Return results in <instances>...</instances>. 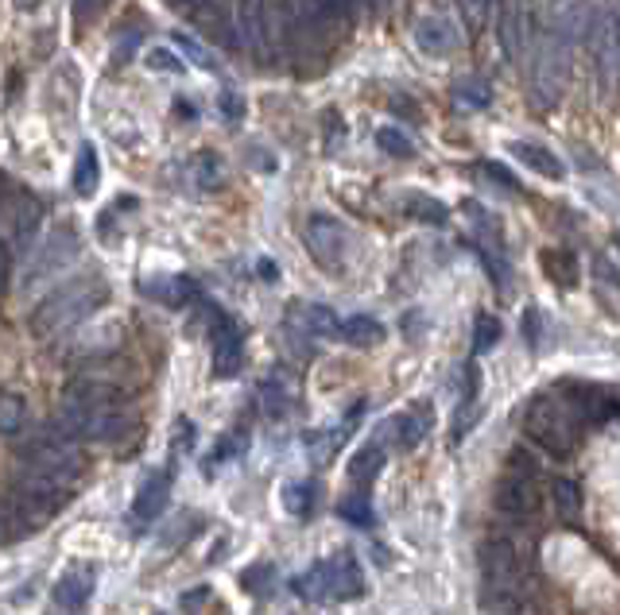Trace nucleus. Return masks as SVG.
I'll list each match as a JSON object with an SVG mask.
<instances>
[{
  "instance_id": "f257e3e1",
  "label": "nucleus",
  "mask_w": 620,
  "mask_h": 615,
  "mask_svg": "<svg viewBox=\"0 0 620 615\" xmlns=\"http://www.w3.org/2000/svg\"><path fill=\"white\" fill-rule=\"evenodd\" d=\"M132 422L136 414L125 391L97 371H86L66 387L55 414V427L74 442H117L132 430Z\"/></svg>"
},
{
  "instance_id": "f03ea898",
  "label": "nucleus",
  "mask_w": 620,
  "mask_h": 615,
  "mask_svg": "<svg viewBox=\"0 0 620 615\" xmlns=\"http://www.w3.org/2000/svg\"><path fill=\"white\" fill-rule=\"evenodd\" d=\"M105 306V283L97 276L71 279V283L55 287L40 306L32 310V333L35 337H58L71 333L74 325L86 322L94 310Z\"/></svg>"
},
{
  "instance_id": "7ed1b4c3",
  "label": "nucleus",
  "mask_w": 620,
  "mask_h": 615,
  "mask_svg": "<svg viewBox=\"0 0 620 615\" xmlns=\"http://www.w3.org/2000/svg\"><path fill=\"white\" fill-rule=\"evenodd\" d=\"M520 430H524L527 442L539 445V450L550 453V457H570L581 442L578 419H574L570 407H566L555 391H543L527 402L524 419H520Z\"/></svg>"
},
{
  "instance_id": "20e7f679",
  "label": "nucleus",
  "mask_w": 620,
  "mask_h": 615,
  "mask_svg": "<svg viewBox=\"0 0 620 615\" xmlns=\"http://www.w3.org/2000/svg\"><path fill=\"white\" fill-rule=\"evenodd\" d=\"M20 473L66 488L82 473V457L74 450V438H66L55 422L47 430H40V434H32L24 442V450H20Z\"/></svg>"
},
{
  "instance_id": "39448f33",
  "label": "nucleus",
  "mask_w": 620,
  "mask_h": 615,
  "mask_svg": "<svg viewBox=\"0 0 620 615\" xmlns=\"http://www.w3.org/2000/svg\"><path fill=\"white\" fill-rule=\"evenodd\" d=\"M291 589L302 600H357L365 596V573H361L357 558L342 550L334 558L319 561V565H310L302 576H295Z\"/></svg>"
},
{
  "instance_id": "423d86ee",
  "label": "nucleus",
  "mask_w": 620,
  "mask_h": 615,
  "mask_svg": "<svg viewBox=\"0 0 620 615\" xmlns=\"http://www.w3.org/2000/svg\"><path fill=\"white\" fill-rule=\"evenodd\" d=\"M566 86V43L555 32L543 28L532 51V71H527V89H532L535 105L550 109Z\"/></svg>"
},
{
  "instance_id": "0eeeda50",
  "label": "nucleus",
  "mask_w": 620,
  "mask_h": 615,
  "mask_svg": "<svg viewBox=\"0 0 620 615\" xmlns=\"http://www.w3.org/2000/svg\"><path fill=\"white\" fill-rule=\"evenodd\" d=\"M478 565H481V596H493V592H509L527 584V569L520 558L516 542L512 538H485L478 546Z\"/></svg>"
},
{
  "instance_id": "6e6552de",
  "label": "nucleus",
  "mask_w": 620,
  "mask_h": 615,
  "mask_svg": "<svg viewBox=\"0 0 620 615\" xmlns=\"http://www.w3.org/2000/svg\"><path fill=\"white\" fill-rule=\"evenodd\" d=\"M555 395L570 407V414L578 419V427H605L620 414V399L609 391V387L597 384H581V379H566V384H555Z\"/></svg>"
},
{
  "instance_id": "1a4fd4ad",
  "label": "nucleus",
  "mask_w": 620,
  "mask_h": 615,
  "mask_svg": "<svg viewBox=\"0 0 620 615\" xmlns=\"http://www.w3.org/2000/svg\"><path fill=\"white\" fill-rule=\"evenodd\" d=\"M74 256H78V237H74L71 225H63V229L51 233V237L32 252V260H28V268H24V291H35L40 283L55 279Z\"/></svg>"
},
{
  "instance_id": "9d476101",
  "label": "nucleus",
  "mask_w": 620,
  "mask_h": 615,
  "mask_svg": "<svg viewBox=\"0 0 620 615\" xmlns=\"http://www.w3.org/2000/svg\"><path fill=\"white\" fill-rule=\"evenodd\" d=\"M589 47H594V66L601 86L620 89V9L601 12L594 35H589Z\"/></svg>"
},
{
  "instance_id": "9b49d317",
  "label": "nucleus",
  "mask_w": 620,
  "mask_h": 615,
  "mask_svg": "<svg viewBox=\"0 0 620 615\" xmlns=\"http://www.w3.org/2000/svg\"><path fill=\"white\" fill-rule=\"evenodd\" d=\"M493 504H496V511L512 522L535 519V515H539V504H543L539 481H532V476H516V473L501 476V481H496V492H493Z\"/></svg>"
},
{
  "instance_id": "f8f14e48",
  "label": "nucleus",
  "mask_w": 620,
  "mask_h": 615,
  "mask_svg": "<svg viewBox=\"0 0 620 615\" xmlns=\"http://www.w3.org/2000/svg\"><path fill=\"white\" fill-rule=\"evenodd\" d=\"M302 240H307L310 256L322 263L327 271L342 268L345 260V245H350V237H345V225L334 222V217L327 214H314L307 222V233H302Z\"/></svg>"
},
{
  "instance_id": "ddd939ff",
  "label": "nucleus",
  "mask_w": 620,
  "mask_h": 615,
  "mask_svg": "<svg viewBox=\"0 0 620 615\" xmlns=\"http://www.w3.org/2000/svg\"><path fill=\"white\" fill-rule=\"evenodd\" d=\"M210 345H214V371L217 376H233L240 368V330L214 306V317H210Z\"/></svg>"
},
{
  "instance_id": "4468645a",
  "label": "nucleus",
  "mask_w": 620,
  "mask_h": 615,
  "mask_svg": "<svg viewBox=\"0 0 620 615\" xmlns=\"http://www.w3.org/2000/svg\"><path fill=\"white\" fill-rule=\"evenodd\" d=\"M89 596H94V569L74 565L55 581V607L63 615H82L89 604Z\"/></svg>"
},
{
  "instance_id": "2eb2a0df",
  "label": "nucleus",
  "mask_w": 620,
  "mask_h": 615,
  "mask_svg": "<svg viewBox=\"0 0 620 615\" xmlns=\"http://www.w3.org/2000/svg\"><path fill=\"white\" fill-rule=\"evenodd\" d=\"M168 499H171V473L168 468H151L132 499V515L140 522H156L168 511Z\"/></svg>"
},
{
  "instance_id": "dca6fc26",
  "label": "nucleus",
  "mask_w": 620,
  "mask_h": 615,
  "mask_svg": "<svg viewBox=\"0 0 620 615\" xmlns=\"http://www.w3.org/2000/svg\"><path fill=\"white\" fill-rule=\"evenodd\" d=\"M427 430H430V410L427 407H415V410H407V414H396V419L384 422V438L404 453L415 450V445L427 438Z\"/></svg>"
},
{
  "instance_id": "f3484780",
  "label": "nucleus",
  "mask_w": 620,
  "mask_h": 615,
  "mask_svg": "<svg viewBox=\"0 0 620 615\" xmlns=\"http://www.w3.org/2000/svg\"><path fill=\"white\" fill-rule=\"evenodd\" d=\"M415 43H419V51H427V55H450V51L458 47V32H453L450 20L423 17L419 24H415Z\"/></svg>"
},
{
  "instance_id": "a211bd4d",
  "label": "nucleus",
  "mask_w": 620,
  "mask_h": 615,
  "mask_svg": "<svg viewBox=\"0 0 620 615\" xmlns=\"http://www.w3.org/2000/svg\"><path fill=\"white\" fill-rule=\"evenodd\" d=\"M524 12L512 4V0H504L501 4V20H496V40H501V51L509 63H520V55H524Z\"/></svg>"
},
{
  "instance_id": "6ab92c4d",
  "label": "nucleus",
  "mask_w": 620,
  "mask_h": 615,
  "mask_svg": "<svg viewBox=\"0 0 620 615\" xmlns=\"http://www.w3.org/2000/svg\"><path fill=\"white\" fill-rule=\"evenodd\" d=\"M143 294L160 299L163 306H191L199 299V283L186 276H168V279H151V283H140Z\"/></svg>"
},
{
  "instance_id": "aec40b11",
  "label": "nucleus",
  "mask_w": 620,
  "mask_h": 615,
  "mask_svg": "<svg viewBox=\"0 0 620 615\" xmlns=\"http://www.w3.org/2000/svg\"><path fill=\"white\" fill-rule=\"evenodd\" d=\"M512 155H516L524 166H532L535 174H543V179H563V174H566L563 159H558L550 148H543V143L516 140V143H512Z\"/></svg>"
},
{
  "instance_id": "412c9836",
  "label": "nucleus",
  "mask_w": 620,
  "mask_h": 615,
  "mask_svg": "<svg viewBox=\"0 0 620 615\" xmlns=\"http://www.w3.org/2000/svg\"><path fill=\"white\" fill-rule=\"evenodd\" d=\"M291 317L299 322L302 333H310V337H338V314L327 306H319V302H302V306L291 310Z\"/></svg>"
},
{
  "instance_id": "4be33fe9",
  "label": "nucleus",
  "mask_w": 620,
  "mask_h": 615,
  "mask_svg": "<svg viewBox=\"0 0 620 615\" xmlns=\"http://www.w3.org/2000/svg\"><path fill=\"white\" fill-rule=\"evenodd\" d=\"M338 337H342L345 345H353V348H373V345H381V341H384V325L376 322V317L353 314V317H345V322L338 325Z\"/></svg>"
},
{
  "instance_id": "5701e85b",
  "label": "nucleus",
  "mask_w": 620,
  "mask_h": 615,
  "mask_svg": "<svg viewBox=\"0 0 620 615\" xmlns=\"http://www.w3.org/2000/svg\"><path fill=\"white\" fill-rule=\"evenodd\" d=\"M381 468H384V445L381 442H368V445H361V450L353 453L350 481L357 484V488H368V484L381 476Z\"/></svg>"
},
{
  "instance_id": "b1692460",
  "label": "nucleus",
  "mask_w": 620,
  "mask_h": 615,
  "mask_svg": "<svg viewBox=\"0 0 620 615\" xmlns=\"http://www.w3.org/2000/svg\"><path fill=\"white\" fill-rule=\"evenodd\" d=\"M97 182H101V159H97L94 143H82L78 159H74V190H78L82 197H89V194H97Z\"/></svg>"
},
{
  "instance_id": "393cba45",
  "label": "nucleus",
  "mask_w": 620,
  "mask_h": 615,
  "mask_svg": "<svg viewBox=\"0 0 620 615\" xmlns=\"http://www.w3.org/2000/svg\"><path fill=\"white\" fill-rule=\"evenodd\" d=\"M550 499H555L558 519L578 522V515H581V492H578V484L566 481V476H558V481L550 484Z\"/></svg>"
},
{
  "instance_id": "a878e982",
  "label": "nucleus",
  "mask_w": 620,
  "mask_h": 615,
  "mask_svg": "<svg viewBox=\"0 0 620 615\" xmlns=\"http://www.w3.org/2000/svg\"><path fill=\"white\" fill-rule=\"evenodd\" d=\"M314 504H319V488L310 481H295L284 488V507L295 515V519H307L310 511H314Z\"/></svg>"
},
{
  "instance_id": "bb28decb",
  "label": "nucleus",
  "mask_w": 620,
  "mask_h": 615,
  "mask_svg": "<svg viewBox=\"0 0 620 615\" xmlns=\"http://www.w3.org/2000/svg\"><path fill=\"white\" fill-rule=\"evenodd\" d=\"M260 399H264V410H268L271 419H284L287 410H291L295 395H291V387L284 384V376H271L260 384Z\"/></svg>"
},
{
  "instance_id": "cd10ccee",
  "label": "nucleus",
  "mask_w": 620,
  "mask_h": 615,
  "mask_svg": "<svg viewBox=\"0 0 620 615\" xmlns=\"http://www.w3.org/2000/svg\"><path fill=\"white\" fill-rule=\"evenodd\" d=\"M453 101L466 105V109H489L493 89H489L485 78H461L458 86H453Z\"/></svg>"
},
{
  "instance_id": "c85d7f7f",
  "label": "nucleus",
  "mask_w": 620,
  "mask_h": 615,
  "mask_svg": "<svg viewBox=\"0 0 620 615\" xmlns=\"http://www.w3.org/2000/svg\"><path fill=\"white\" fill-rule=\"evenodd\" d=\"M24 422H28L24 399H20V395H0V434H4V438L20 434V430H24Z\"/></svg>"
},
{
  "instance_id": "c756f323",
  "label": "nucleus",
  "mask_w": 620,
  "mask_h": 615,
  "mask_svg": "<svg viewBox=\"0 0 620 615\" xmlns=\"http://www.w3.org/2000/svg\"><path fill=\"white\" fill-rule=\"evenodd\" d=\"M543 263H547V276L555 279L558 287H578V260L570 252H543Z\"/></svg>"
},
{
  "instance_id": "7c9ffc66",
  "label": "nucleus",
  "mask_w": 620,
  "mask_h": 615,
  "mask_svg": "<svg viewBox=\"0 0 620 615\" xmlns=\"http://www.w3.org/2000/svg\"><path fill=\"white\" fill-rule=\"evenodd\" d=\"M338 515H342L345 522H353V527H373V504H368L365 492H350V496H342V504H338Z\"/></svg>"
},
{
  "instance_id": "2f4dec72",
  "label": "nucleus",
  "mask_w": 620,
  "mask_h": 615,
  "mask_svg": "<svg viewBox=\"0 0 620 615\" xmlns=\"http://www.w3.org/2000/svg\"><path fill=\"white\" fill-rule=\"evenodd\" d=\"M143 63H148V71L175 74V78L186 71V58L179 55V51H171V47H148V51H143Z\"/></svg>"
},
{
  "instance_id": "473e14b6",
  "label": "nucleus",
  "mask_w": 620,
  "mask_h": 615,
  "mask_svg": "<svg viewBox=\"0 0 620 615\" xmlns=\"http://www.w3.org/2000/svg\"><path fill=\"white\" fill-rule=\"evenodd\" d=\"M191 171H194V186L199 190L222 186V163H217V155H210V151H202V155L191 159Z\"/></svg>"
},
{
  "instance_id": "72a5a7b5",
  "label": "nucleus",
  "mask_w": 620,
  "mask_h": 615,
  "mask_svg": "<svg viewBox=\"0 0 620 615\" xmlns=\"http://www.w3.org/2000/svg\"><path fill=\"white\" fill-rule=\"evenodd\" d=\"M199 522H202V519H199V515H194V511H183L175 522H171L168 530H163V538H160V542L168 546V550H175V546H186L194 535H199Z\"/></svg>"
},
{
  "instance_id": "f704fd0d",
  "label": "nucleus",
  "mask_w": 620,
  "mask_h": 615,
  "mask_svg": "<svg viewBox=\"0 0 620 615\" xmlns=\"http://www.w3.org/2000/svg\"><path fill=\"white\" fill-rule=\"evenodd\" d=\"M407 214L411 217H419V222H427V225H446V209H442V202H435V197H423V194H411L407 197Z\"/></svg>"
},
{
  "instance_id": "c9c22d12",
  "label": "nucleus",
  "mask_w": 620,
  "mask_h": 615,
  "mask_svg": "<svg viewBox=\"0 0 620 615\" xmlns=\"http://www.w3.org/2000/svg\"><path fill=\"white\" fill-rule=\"evenodd\" d=\"M496 341H501V322L493 314H481L473 330V356H485L489 348H496Z\"/></svg>"
},
{
  "instance_id": "e433bc0d",
  "label": "nucleus",
  "mask_w": 620,
  "mask_h": 615,
  "mask_svg": "<svg viewBox=\"0 0 620 615\" xmlns=\"http://www.w3.org/2000/svg\"><path fill=\"white\" fill-rule=\"evenodd\" d=\"M376 143H381L384 155H396V159H411L415 155V143L407 140L399 128H381V132H376Z\"/></svg>"
},
{
  "instance_id": "4c0bfd02",
  "label": "nucleus",
  "mask_w": 620,
  "mask_h": 615,
  "mask_svg": "<svg viewBox=\"0 0 620 615\" xmlns=\"http://www.w3.org/2000/svg\"><path fill=\"white\" fill-rule=\"evenodd\" d=\"M264 584L271 589V565H268V561H256V565H248L245 573H240V589L253 592V596H260Z\"/></svg>"
},
{
  "instance_id": "58836bf2",
  "label": "nucleus",
  "mask_w": 620,
  "mask_h": 615,
  "mask_svg": "<svg viewBox=\"0 0 620 615\" xmlns=\"http://www.w3.org/2000/svg\"><path fill=\"white\" fill-rule=\"evenodd\" d=\"M509 473H516V476H532V481H539V476H543V465H539V457H535V453H527V450H512V453H509Z\"/></svg>"
},
{
  "instance_id": "ea45409f",
  "label": "nucleus",
  "mask_w": 620,
  "mask_h": 615,
  "mask_svg": "<svg viewBox=\"0 0 620 615\" xmlns=\"http://www.w3.org/2000/svg\"><path fill=\"white\" fill-rule=\"evenodd\" d=\"M136 47H140V32H136V28H125V32L117 35V43H113V58H117V63H128V58L136 55Z\"/></svg>"
},
{
  "instance_id": "a19ab883",
  "label": "nucleus",
  "mask_w": 620,
  "mask_h": 615,
  "mask_svg": "<svg viewBox=\"0 0 620 615\" xmlns=\"http://www.w3.org/2000/svg\"><path fill=\"white\" fill-rule=\"evenodd\" d=\"M524 341L532 353L543 345V314L539 310H524Z\"/></svg>"
},
{
  "instance_id": "79ce46f5",
  "label": "nucleus",
  "mask_w": 620,
  "mask_h": 615,
  "mask_svg": "<svg viewBox=\"0 0 620 615\" xmlns=\"http://www.w3.org/2000/svg\"><path fill=\"white\" fill-rule=\"evenodd\" d=\"M105 4H109V0H74V20H78V24H89V20L101 17Z\"/></svg>"
},
{
  "instance_id": "37998d69",
  "label": "nucleus",
  "mask_w": 620,
  "mask_h": 615,
  "mask_svg": "<svg viewBox=\"0 0 620 615\" xmlns=\"http://www.w3.org/2000/svg\"><path fill=\"white\" fill-rule=\"evenodd\" d=\"M175 43H179V51H186V58H191L194 66H206V71H210V58L202 55V47H199V43H191V40H186V35H179Z\"/></svg>"
},
{
  "instance_id": "c03bdc74",
  "label": "nucleus",
  "mask_w": 620,
  "mask_h": 615,
  "mask_svg": "<svg viewBox=\"0 0 620 615\" xmlns=\"http://www.w3.org/2000/svg\"><path fill=\"white\" fill-rule=\"evenodd\" d=\"M481 171H485V174H489V179H493V182H501V186H509V190H520V186H516V179H512V174L504 171L501 163H481Z\"/></svg>"
},
{
  "instance_id": "a18cd8bd",
  "label": "nucleus",
  "mask_w": 620,
  "mask_h": 615,
  "mask_svg": "<svg viewBox=\"0 0 620 615\" xmlns=\"http://www.w3.org/2000/svg\"><path fill=\"white\" fill-rule=\"evenodd\" d=\"M594 271L605 279V283H612V287H617V291H620V271H612V263L605 260V256H597V260H594Z\"/></svg>"
},
{
  "instance_id": "49530a36",
  "label": "nucleus",
  "mask_w": 620,
  "mask_h": 615,
  "mask_svg": "<svg viewBox=\"0 0 620 615\" xmlns=\"http://www.w3.org/2000/svg\"><path fill=\"white\" fill-rule=\"evenodd\" d=\"M9 276H12V256H9V248L0 245V291L9 287Z\"/></svg>"
},
{
  "instance_id": "de8ad7c7",
  "label": "nucleus",
  "mask_w": 620,
  "mask_h": 615,
  "mask_svg": "<svg viewBox=\"0 0 620 615\" xmlns=\"http://www.w3.org/2000/svg\"><path fill=\"white\" fill-rule=\"evenodd\" d=\"M222 109H225V117H229V120H237V117H240V105H237V97H233V94H225V97H222Z\"/></svg>"
},
{
  "instance_id": "09e8293b",
  "label": "nucleus",
  "mask_w": 620,
  "mask_h": 615,
  "mask_svg": "<svg viewBox=\"0 0 620 615\" xmlns=\"http://www.w3.org/2000/svg\"><path fill=\"white\" fill-rule=\"evenodd\" d=\"M461 4H466L470 17H485V9H489V0H461Z\"/></svg>"
},
{
  "instance_id": "8fccbe9b",
  "label": "nucleus",
  "mask_w": 620,
  "mask_h": 615,
  "mask_svg": "<svg viewBox=\"0 0 620 615\" xmlns=\"http://www.w3.org/2000/svg\"><path fill=\"white\" fill-rule=\"evenodd\" d=\"M171 9H186V12H194V9H202L206 0H168Z\"/></svg>"
},
{
  "instance_id": "3c124183",
  "label": "nucleus",
  "mask_w": 620,
  "mask_h": 615,
  "mask_svg": "<svg viewBox=\"0 0 620 615\" xmlns=\"http://www.w3.org/2000/svg\"><path fill=\"white\" fill-rule=\"evenodd\" d=\"M260 276H264V279H271V283H276V279H279L276 263H271V260H260Z\"/></svg>"
},
{
  "instance_id": "603ef678",
  "label": "nucleus",
  "mask_w": 620,
  "mask_h": 615,
  "mask_svg": "<svg viewBox=\"0 0 620 615\" xmlns=\"http://www.w3.org/2000/svg\"><path fill=\"white\" fill-rule=\"evenodd\" d=\"M175 112H183V120H194V112H191V105H186V101H175Z\"/></svg>"
},
{
  "instance_id": "864d4df0",
  "label": "nucleus",
  "mask_w": 620,
  "mask_h": 615,
  "mask_svg": "<svg viewBox=\"0 0 620 615\" xmlns=\"http://www.w3.org/2000/svg\"><path fill=\"white\" fill-rule=\"evenodd\" d=\"M4 538H12V535H9V522H4V511H0V542H4Z\"/></svg>"
},
{
  "instance_id": "5fc2aeb1",
  "label": "nucleus",
  "mask_w": 620,
  "mask_h": 615,
  "mask_svg": "<svg viewBox=\"0 0 620 615\" xmlns=\"http://www.w3.org/2000/svg\"><path fill=\"white\" fill-rule=\"evenodd\" d=\"M617 248H620V237H617Z\"/></svg>"
}]
</instances>
